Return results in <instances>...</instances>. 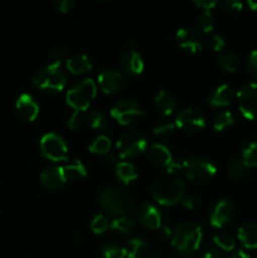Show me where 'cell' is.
<instances>
[{
	"label": "cell",
	"instance_id": "cell-26",
	"mask_svg": "<svg viewBox=\"0 0 257 258\" xmlns=\"http://www.w3.org/2000/svg\"><path fill=\"white\" fill-rule=\"evenodd\" d=\"M218 64L221 66L222 70L227 71V72H236L241 64V58H239L238 53L233 52V50H227V52L219 54Z\"/></svg>",
	"mask_w": 257,
	"mask_h": 258
},
{
	"label": "cell",
	"instance_id": "cell-7",
	"mask_svg": "<svg viewBox=\"0 0 257 258\" xmlns=\"http://www.w3.org/2000/svg\"><path fill=\"white\" fill-rule=\"evenodd\" d=\"M148 148L145 136L138 131H127L116 141V150L121 159H130L140 155Z\"/></svg>",
	"mask_w": 257,
	"mask_h": 258
},
{
	"label": "cell",
	"instance_id": "cell-48",
	"mask_svg": "<svg viewBox=\"0 0 257 258\" xmlns=\"http://www.w3.org/2000/svg\"><path fill=\"white\" fill-rule=\"evenodd\" d=\"M231 258H251V257H249V254L247 253V252H244L243 249H238V251L233 252V254H232Z\"/></svg>",
	"mask_w": 257,
	"mask_h": 258
},
{
	"label": "cell",
	"instance_id": "cell-4",
	"mask_svg": "<svg viewBox=\"0 0 257 258\" xmlns=\"http://www.w3.org/2000/svg\"><path fill=\"white\" fill-rule=\"evenodd\" d=\"M96 93H97L96 83L91 78H85V80H81L80 82L75 83L67 91L66 100L75 111L85 112L93 101V98L96 97Z\"/></svg>",
	"mask_w": 257,
	"mask_h": 258
},
{
	"label": "cell",
	"instance_id": "cell-17",
	"mask_svg": "<svg viewBox=\"0 0 257 258\" xmlns=\"http://www.w3.org/2000/svg\"><path fill=\"white\" fill-rule=\"evenodd\" d=\"M118 63H120V67L122 68V71H125L128 75H139L144 71L143 57L133 47L122 52Z\"/></svg>",
	"mask_w": 257,
	"mask_h": 258
},
{
	"label": "cell",
	"instance_id": "cell-10",
	"mask_svg": "<svg viewBox=\"0 0 257 258\" xmlns=\"http://www.w3.org/2000/svg\"><path fill=\"white\" fill-rule=\"evenodd\" d=\"M236 97L242 115L248 120L257 118V82L242 86L237 91Z\"/></svg>",
	"mask_w": 257,
	"mask_h": 258
},
{
	"label": "cell",
	"instance_id": "cell-5",
	"mask_svg": "<svg viewBox=\"0 0 257 258\" xmlns=\"http://www.w3.org/2000/svg\"><path fill=\"white\" fill-rule=\"evenodd\" d=\"M100 204L113 214L125 213L131 206V198L126 190L116 185H107L98 196Z\"/></svg>",
	"mask_w": 257,
	"mask_h": 258
},
{
	"label": "cell",
	"instance_id": "cell-19",
	"mask_svg": "<svg viewBox=\"0 0 257 258\" xmlns=\"http://www.w3.org/2000/svg\"><path fill=\"white\" fill-rule=\"evenodd\" d=\"M138 217L141 223L150 229H158L161 226V214L154 204L144 202L139 206Z\"/></svg>",
	"mask_w": 257,
	"mask_h": 258
},
{
	"label": "cell",
	"instance_id": "cell-49",
	"mask_svg": "<svg viewBox=\"0 0 257 258\" xmlns=\"http://www.w3.org/2000/svg\"><path fill=\"white\" fill-rule=\"evenodd\" d=\"M247 5L249 7V9L257 10V0H248V2H247Z\"/></svg>",
	"mask_w": 257,
	"mask_h": 258
},
{
	"label": "cell",
	"instance_id": "cell-28",
	"mask_svg": "<svg viewBox=\"0 0 257 258\" xmlns=\"http://www.w3.org/2000/svg\"><path fill=\"white\" fill-rule=\"evenodd\" d=\"M242 161L247 168H253L257 166V141H251L246 144L241 150Z\"/></svg>",
	"mask_w": 257,
	"mask_h": 258
},
{
	"label": "cell",
	"instance_id": "cell-21",
	"mask_svg": "<svg viewBox=\"0 0 257 258\" xmlns=\"http://www.w3.org/2000/svg\"><path fill=\"white\" fill-rule=\"evenodd\" d=\"M234 97V91L232 88V86L223 83V85L218 86L216 90L212 92V95L209 96L208 102L211 103L214 107H221V106H227L231 105V102L233 101Z\"/></svg>",
	"mask_w": 257,
	"mask_h": 258
},
{
	"label": "cell",
	"instance_id": "cell-42",
	"mask_svg": "<svg viewBox=\"0 0 257 258\" xmlns=\"http://www.w3.org/2000/svg\"><path fill=\"white\" fill-rule=\"evenodd\" d=\"M208 45L212 50H214V52H219V50L223 49L224 45H226V40H224V38L222 37V35L214 34L213 37L209 39Z\"/></svg>",
	"mask_w": 257,
	"mask_h": 258
},
{
	"label": "cell",
	"instance_id": "cell-23",
	"mask_svg": "<svg viewBox=\"0 0 257 258\" xmlns=\"http://www.w3.org/2000/svg\"><path fill=\"white\" fill-rule=\"evenodd\" d=\"M66 67L71 73L81 75V73L90 71L92 68V64H91V60L87 55L83 54V53H78V54L71 55L66 59Z\"/></svg>",
	"mask_w": 257,
	"mask_h": 258
},
{
	"label": "cell",
	"instance_id": "cell-13",
	"mask_svg": "<svg viewBox=\"0 0 257 258\" xmlns=\"http://www.w3.org/2000/svg\"><path fill=\"white\" fill-rule=\"evenodd\" d=\"M179 45L190 53H198L203 49V39L193 28H180L176 32Z\"/></svg>",
	"mask_w": 257,
	"mask_h": 258
},
{
	"label": "cell",
	"instance_id": "cell-36",
	"mask_svg": "<svg viewBox=\"0 0 257 258\" xmlns=\"http://www.w3.org/2000/svg\"><path fill=\"white\" fill-rule=\"evenodd\" d=\"M110 226L111 222L108 221V218L105 214H97L92 219V222H91V228H92L95 233H103V232L110 228Z\"/></svg>",
	"mask_w": 257,
	"mask_h": 258
},
{
	"label": "cell",
	"instance_id": "cell-16",
	"mask_svg": "<svg viewBox=\"0 0 257 258\" xmlns=\"http://www.w3.org/2000/svg\"><path fill=\"white\" fill-rule=\"evenodd\" d=\"M125 248L127 258H156V253L151 244L140 237L128 239Z\"/></svg>",
	"mask_w": 257,
	"mask_h": 258
},
{
	"label": "cell",
	"instance_id": "cell-29",
	"mask_svg": "<svg viewBox=\"0 0 257 258\" xmlns=\"http://www.w3.org/2000/svg\"><path fill=\"white\" fill-rule=\"evenodd\" d=\"M227 171L232 179H241L247 174V166L239 156H234L227 165Z\"/></svg>",
	"mask_w": 257,
	"mask_h": 258
},
{
	"label": "cell",
	"instance_id": "cell-27",
	"mask_svg": "<svg viewBox=\"0 0 257 258\" xmlns=\"http://www.w3.org/2000/svg\"><path fill=\"white\" fill-rule=\"evenodd\" d=\"M116 175L123 183L128 184L138 178V171H136L134 164L128 163V161H120L116 164Z\"/></svg>",
	"mask_w": 257,
	"mask_h": 258
},
{
	"label": "cell",
	"instance_id": "cell-11",
	"mask_svg": "<svg viewBox=\"0 0 257 258\" xmlns=\"http://www.w3.org/2000/svg\"><path fill=\"white\" fill-rule=\"evenodd\" d=\"M176 127L188 133H196L206 126V117L198 108L186 107L178 113L175 118Z\"/></svg>",
	"mask_w": 257,
	"mask_h": 258
},
{
	"label": "cell",
	"instance_id": "cell-22",
	"mask_svg": "<svg viewBox=\"0 0 257 258\" xmlns=\"http://www.w3.org/2000/svg\"><path fill=\"white\" fill-rule=\"evenodd\" d=\"M239 242L246 248H257V222H247L237 231Z\"/></svg>",
	"mask_w": 257,
	"mask_h": 258
},
{
	"label": "cell",
	"instance_id": "cell-1",
	"mask_svg": "<svg viewBox=\"0 0 257 258\" xmlns=\"http://www.w3.org/2000/svg\"><path fill=\"white\" fill-rule=\"evenodd\" d=\"M154 199L163 206H173L184 197V181L175 168H166L158 174L151 184Z\"/></svg>",
	"mask_w": 257,
	"mask_h": 258
},
{
	"label": "cell",
	"instance_id": "cell-43",
	"mask_svg": "<svg viewBox=\"0 0 257 258\" xmlns=\"http://www.w3.org/2000/svg\"><path fill=\"white\" fill-rule=\"evenodd\" d=\"M247 70L254 78H257V49H253L249 53L247 58Z\"/></svg>",
	"mask_w": 257,
	"mask_h": 258
},
{
	"label": "cell",
	"instance_id": "cell-24",
	"mask_svg": "<svg viewBox=\"0 0 257 258\" xmlns=\"http://www.w3.org/2000/svg\"><path fill=\"white\" fill-rule=\"evenodd\" d=\"M155 103L159 108L164 112V115H170L176 108V98L170 91L168 90H159L155 95Z\"/></svg>",
	"mask_w": 257,
	"mask_h": 258
},
{
	"label": "cell",
	"instance_id": "cell-40",
	"mask_svg": "<svg viewBox=\"0 0 257 258\" xmlns=\"http://www.w3.org/2000/svg\"><path fill=\"white\" fill-rule=\"evenodd\" d=\"M83 121H86L83 118V112L82 111H73V113L71 115L70 120H68V127L72 128V130H76V128L81 127L83 123Z\"/></svg>",
	"mask_w": 257,
	"mask_h": 258
},
{
	"label": "cell",
	"instance_id": "cell-30",
	"mask_svg": "<svg viewBox=\"0 0 257 258\" xmlns=\"http://www.w3.org/2000/svg\"><path fill=\"white\" fill-rule=\"evenodd\" d=\"M234 117L231 111H218L213 117V127L218 131L226 130L227 127L233 125Z\"/></svg>",
	"mask_w": 257,
	"mask_h": 258
},
{
	"label": "cell",
	"instance_id": "cell-35",
	"mask_svg": "<svg viewBox=\"0 0 257 258\" xmlns=\"http://www.w3.org/2000/svg\"><path fill=\"white\" fill-rule=\"evenodd\" d=\"M199 25H201L202 30L206 33L212 32L216 25V18H214L213 13L211 10H203L199 14Z\"/></svg>",
	"mask_w": 257,
	"mask_h": 258
},
{
	"label": "cell",
	"instance_id": "cell-41",
	"mask_svg": "<svg viewBox=\"0 0 257 258\" xmlns=\"http://www.w3.org/2000/svg\"><path fill=\"white\" fill-rule=\"evenodd\" d=\"M221 7L224 12L238 13L243 8V4L241 2H237V0H226V2L221 3Z\"/></svg>",
	"mask_w": 257,
	"mask_h": 258
},
{
	"label": "cell",
	"instance_id": "cell-37",
	"mask_svg": "<svg viewBox=\"0 0 257 258\" xmlns=\"http://www.w3.org/2000/svg\"><path fill=\"white\" fill-rule=\"evenodd\" d=\"M103 258H125L126 248L116 244H106L102 248Z\"/></svg>",
	"mask_w": 257,
	"mask_h": 258
},
{
	"label": "cell",
	"instance_id": "cell-25",
	"mask_svg": "<svg viewBox=\"0 0 257 258\" xmlns=\"http://www.w3.org/2000/svg\"><path fill=\"white\" fill-rule=\"evenodd\" d=\"M60 169H62L65 181L77 180V179H82L86 176V168L81 160L70 161L65 165H60Z\"/></svg>",
	"mask_w": 257,
	"mask_h": 258
},
{
	"label": "cell",
	"instance_id": "cell-12",
	"mask_svg": "<svg viewBox=\"0 0 257 258\" xmlns=\"http://www.w3.org/2000/svg\"><path fill=\"white\" fill-rule=\"evenodd\" d=\"M236 216V206L231 199H219L213 207L211 213V224L216 228H222L233 221Z\"/></svg>",
	"mask_w": 257,
	"mask_h": 258
},
{
	"label": "cell",
	"instance_id": "cell-8",
	"mask_svg": "<svg viewBox=\"0 0 257 258\" xmlns=\"http://www.w3.org/2000/svg\"><path fill=\"white\" fill-rule=\"evenodd\" d=\"M145 115L141 106L131 97L120 98L111 107V116L121 125H128L135 118Z\"/></svg>",
	"mask_w": 257,
	"mask_h": 258
},
{
	"label": "cell",
	"instance_id": "cell-32",
	"mask_svg": "<svg viewBox=\"0 0 257 258\" xmlns=\"http://www.w3.org/2000/svg\"><path fill=\"white\" fill-rule=\"evenodd\" d=\"M111 149V140L106 135H98L88 145V150L93 154H107Z\"/></svg>",
	"mask_w": 257,
	"mask_h": 258
},
{
	"label": "cell",
	"instance_id": "cell-3",
	"mask_svg": "<svg viewBox=\"0 0 257 258\" xmlns=\"http://www.w3.org/2000/svg\"><path fill=\"white\" fill-rule=\"evenodd\" d=\"M33 82L40 90L60 91L67 83V75L62 67V63L50 62L37 71Z\"/></svg>",
	"mask_w": 257,
	"mask_h": 258
},
{
	"label": "cell",
	"instance_id": "cell-47",
	"mask_svg": "<svg viewBox=\"0 0 257 258\" xmlns=\"http://www.w3.org/2000/svg\"><path fill=\"white\" fill-rule=\"evenodd\" d=\"M202 258H224V256L219 248H217V247H209V248L204 252Z\"/></svg>",
	"mask_w": 257,
	"mask_h": 258
},
{
	"label": "cell",
	"instance_id": "cell-34",
	"mask_svg": "<svg viewBox=\"0 0 257 258\" xmlns=\"http://www.w3.org/2000/svg\"><path fill=\"white\" fill-rule=\"evenodd\" d=\"M134 227H135V222H134L133 218L127 216H121L111 222L110 228H112L113 231L120 232V233H130Z\"/></svg>",
	"mask_w": 257,
	"mask_h": 258
},
{
	"label": "cell",
	"instance_id": "cell-2",
	"mask_svg": "<svg viewBox=\"0 0 257 258\" xmlns=\"http://www.w3.org/2000/svg\"><path fill=\"white\" fill-rule=\"evenodd\" d=\"M202 238V227L194 221H185L171 231L170 243L181 254H191L199 248Z\"/></svg>",
	"mask_w": 257,
	"mask_h": 258
},
{
	"label": "cell",
	"instance_id": "cell-15",
	"mask_svg": "<svg viewBox=\"0 0 257 258\" xmlns=\"http://www.w3.org/2000/svg\"><path fill=\"white\" fill-rule=\"evenodd\" d=\"M149 158L151 161H154L155 164L161 166H165V168H179L180 164L176 163L174 160V156L171 155L170 150L166 148L164 144L160 143H154L149 146Z\"/></svg>",
	"mask_w": 257,
	"mask_h": 258
},
{
	"label": "cell",
	"instance_id": "cell-20",
	"mask_svg": "<svg viewBox=\"0 0 257 258\" xmlns=\"http://www.w3.org/2000/svg\"><path fill=\"white\" fill-rule=\"evenodd\" d=\"M40 181L47 189H58L66 183L59 165L48 166L40 173Z\"/></svg>",
	"mask_w": 257,
	"mask_h": 258
},
{
	"label": "cell",
	"instance_id": "cell-31",
	"mask_svg": "<svg viewBox=\"0 0 257 258\" xmlns=\"http://www.w3.org/2000/svg\"><path fill=\"white\" fill-rule=\"evenodd\" d=\"M213 241L216 243V246L218 247L222 251L231 252L234 249V246H236V242H234V238L227 232H218V233L214 234Z\"/></svg>",
	"mask_w": 257,
	"mask_h": 258
},
{
	"label": "cell",
	"instance_id": "cell-39",
	"mask_svg": "<svg viewBox=\"0 0 257 258\" xmlns=\"http://www.w3.org/2000/svg\"><path fill=\"white\" fill-rule=\"evenodd\" d=\"M67 54H68L67 47H66V45H63V44H57L52 49L53 62L62 63V60H66L68 58Z\"/></svg>",
	"mask_w": 257,
	"mask_h": 258
},
{
	"label": "cell",
	"instance_id": "cell-44",
	"mask_svg": "<svg viewBox=\"0 0 257 258\" xmlns=\"http://www.w3.org/2000/svg\"><path fill=\"white\" fill-rule=\"evenodd\" d=\"M54 5H55V8L59 10V12L67 13L72 9V7L75 5V3H73L72 0H55Z\"/></svg>",
	"mask_w": 257,
	"mask_h": 258
},
{
	"label": "cell",
	"instance_id": "cell-45",
	"mask_svg": "<svg viewBox=\"0 0 257 258\" xmlns=\"http://www.w3.org/2000/svg\"><path fill=\"white\" fill-rule=\"evenodd\" d=\"M194 4L203 10H212L214 7L218 5V3H217L216 0H196Z\"/></svg>",
	"mask_w": 257,
	"mask_h": 258
},
{
	"label": "cell",
	"instance_id": "cell-33",
	"mask_svg": "<svg viewBox=\"0 0 257 258\" xmlns=\"http://www.w3.org/2000/svg\"><path fill=\"white\" fill-rule=\"evenodd\" d=\"M86 121H87V123L91 127L96 128V130H103V128H106V126L108 123L106 116L101 111L97 110L90 111L88 115L86 116Z\"/></svg>",
	"mask_w": 257,
	"mask_h": 258
},
{
	"label": "cell",
	"instance_id": "cell-18",
	"mask_svg": "<svg viewBox=\"0 0 257 258\" xmlns=\"http://www.w3.org/2000/svg\"><path fill=\"white\" fill-rule=\"evenodd\" d=\"M17 112L23 120L33 121L39 113V105L29 93H22L15 103Z\"/></svg>",
	"mask_w": 257,
	"mask_h": 258
},
{
	"label": "cell",
	"instance_id": "cell-14",
	"mask_svg": "<svg viewBox=\"0 0 257 258\" xmlns=\"http://www.w3.org/2000/svg\"><path fill=\"white\" fill-rule=\"evenodd\" d=\"M98 86L105 93H115L123 87V76L118 71L115 70H103L97 76Z\"/></svg>",
	"mask_w": 257,
	"mask_h": 258
},
{
	"label": "cell",
	"instance_id": "cell-9",
	"mask_svg": "<svg viewBox=\"0 0 257 258\" xmlns=\"http://www.w3.org/2000/svg\"><path fill=\"white\" fill-rule=\"evenodd\" d=\"M40 150L47 159L52 161L68 160V148L65 140L54 133H48L40 139Z\"/></svg>",
	"mask_w": 257,
	"mask_h": 258
},
{
	"label": "cell",
	"instance_id": "cell-6",
	"mask_svg": "<svg viewBox=\"0 0 257 258\" xmlns=\"http://www.w3.org/2000/svg\"><path fill=\"white\" fill-rule=\"evenodd\" d=\"M181 168L193 181H207L216 174L217 166L204 156H189L181 161Z\"/></svg>",
	"mask_w": 257,
	"mask_h": 258
},
{
	"label": "cell",
	"instance_id": "cell-38",
	"mask_svg": "<svg viewBox=\"0 0 257 258\" xmlns=\"http://www.w3.org/2000/svg\"><path fill=\"white\" fill-rule=\"evenodd\" d=\"M176 125L173 121H161L154 126V134L155 135H166L175 130Z\"/></svg>",
	"mask_w": 257,
	"mask_h": 258
},
{
	"label": "cell",
	"instance_id": "cell-46",
	"mask_svg": "<svg viewBox=\"0 0 257 258\" xmlns=\"http://www.w3.org/2000/svg\"><path fill=\"white\" fill-rule=\"evenodd\" d=\"M180 203L183 204V207H185V208L193 209L196 208L197 206V198L194 196H191V194H188V196H184L183 198H181Z\"/></svg>",
	"mask_w": 257,
	"mask_h": 258
}]
</instances>
